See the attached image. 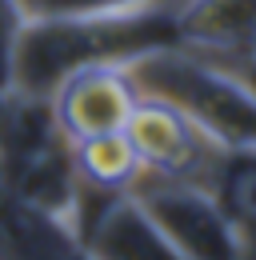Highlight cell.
I'll list each match as a JSON object with an SVG mask.
<instances>
[{"label":"cell","mask_w":256,"mask_h":260,"mask_svg":"<svg viewBox=\"0 0 256 260\" xmlns=\"http://www.w3.org/2000/svg\"><path fill=\"white\" fill-rule=\"evenodd\" d=\"M180 4L184 0H136L84 16H28L12 60V92L52 100L64 80L84 68L128 64L176 44Z\"/></svg>","instance_id":"cell-1"},{"label":"cell","mask_w":256,"mask_h":260,"mask_svg":"<svg viewBox=\"0 0 256 260\" xmlns=\"http://www.w3.org/2000/svg\"><path fill=\"white\" fill-rule=\"evenodd\" d=\"M124 72L140 96L180 108L220 148H256V96L224 64L184 44H168L128 60Z\"/></svg>","instance_id":"cell-2"},{"label":"cell","mask_w":256,"mask_h":260,"mask_svg":"<svg viewBox=\"0 0 256 260\" xmlns=\"http://www.w3.org/2000/svg\"><path fill=\"white\" fill-rule=\"evenodd\" d=\"M0 184L72 224L80 196L76 156L48 100L20 92L0 96Z\"/></svg>","instance_id":"cell-3"},{"label":"cell","mask_w":256,"mask_h":260,"mask_svg":"<svg viewBox=\"0 0 256 260\" xmlns=\"http://www.w3.org/2000/svg\"><path fill=\"white\" fill-rule=\"evenodd\" d=\"M124 140L140 160V180H176L204 188L224 152L196 120L156 96H136V108L124 124Z\"/></svg>","instance_id":"cell-4"},{"label":"cell","mask_w":256,"mask_h":260,"mask_svg":"<svg viewBox=\"0 0 256 260\" xmlns=\"http://www.w3.org/2000/svg\"><path fill=\"white\" fill-rule=\"evenodd\" d=\"M128 196L184 260H240V232L204 184L140 180Z\"/></svg>","instance_id":"cell-5"},{"label":"cell","mask_w":256,"mask_h":260,"mask_svg":"<svg viewBox=\"0 0 256 260\" xmlns=\"http://www.w3.org/2000/svg\"><path fill=\"white\" fill-rule=\"evenodd\" d=\"M136 84L128 80L124 64H100L84 68L76 76H68L60 88L52 92V112L56 124L72 144H84L96 136H116L124 132L128 116L136 108Z\"/></svg>","instance_id":"cell-6"},{"label":"cell","mask_w":256,"mask_h":260,"mask_svg":"<svg viewBox=\"0 0 256 260\" xmlns=\"http://www.w3.org/2000/svg\"><path fill=\"white\" fill-rule=\"evenodd\" d=\"M84 260H184L132 196H112L80 220Z\"/></svg>","instance_id":"cell-7"},{"label":"cell","mask_w":256,"mask_h":260,"mask_svg":"<svg viewBox=\"0 0 256 260\" xmlns=\"http://www.w3.org/2000/svg\"><path fill=\"white\" fill-rule=\"evenodd\" d=\"M176 44L208 60H236L256 44V0H184L176 12Z\"/></svg>","instance_id":"cell-8"},{"label":"cell","mask_w":256,"mask_h":260,"mask_svg":"<svg viewBox=\"0 0 256 260\" xmlns=\"http://www.w3.org/2000/svg\"><path fill=\"white\" fill-rule=\"evenodd\" d=\"M0 260H84V248L68 220L0 184Z\"/></svg>","instance_id":"cell-9"},{"label":"cell","mask_w":256,"mask_h":260,"mask_svg":"<svg viewBox=\"0 0 256 260\" xmlns=\"http://www.w3.org/2000/svg\"><path fill=\"white\" fill-rule=\"evenodd\" d=\"M208 192L220 200L240 240H256V148H224Z\"/></svg>","instance_id":"cell-10"},{"label":"cell","mask_w":256,"mask_h":260,"mask_svg":"<svg viewBox=\"0 0 256 260\" xmlns=\"http://www.w3.org/2000/svg\"><path fill=\"white\" fill-rule=\"evenodd\" d=\"M24 24H28V16H24L20 0H0V96L12 92V60H16Z\"/></svg>","instance_id":"cell-11"},{"label":"cell","mask_w":256,"mask_h":260,"mask_svg":"<svg viewBox=\"0 0 256 260\" xmlns=\"http://www.w3.org/2000/svg\"><path fill=\"white\" fill-rule=\"evenodd\" d=\"M136 0H20L24 16H84V12H108Z\"/></svg>","instance_id":"cell-12"},{"label":"cell","mask_w":256,"mask_h":260,"mask_svg":"<svg viewBox=\"0 0 256 260\" xmlns=\"http://www.w3.org/2000/svg\"><path fill=\"white\" fill-rule=\"evenodd\" d=\"M216 64H220V60H216ZM224 68H228V72H236V76H240V84H244V88L256 96V44L244 52V56H236V60H224Z\"/></svg>","instance_id":"cell-13"}]
</instances>
